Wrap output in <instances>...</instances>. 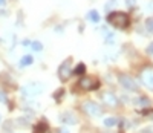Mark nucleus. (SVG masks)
Here are the masks:
<instances>
[{
    "instance_id": "f03ea898",
    "label": "nucleus",
    "mask_w": 153,
    "mask_h": 133,
    "mask_svg": "<svg viewBox=\"0 0 153 133\" xmlns=\"http://www.w3.org/2000/svg\"><path fill=\"white\" fill-rule=\"evenodd\" d=\"M81 109L87 113L89 116H101L103 110H101V106L97 104L95 101H84Z\"/></svg>"
},
{
    "instance_id": "2eb2a0df",
    "label": "nucleus",
    "mask_w": 153,
    "mask_h": 133,
    "mask_svg": "<svg viewBox=\"0 0 153 133\" xmlns=\"http://www.w3.org/2000/svg\"><path fill=\"white\" fill-rule=\"evenodd\" d=\"M116 5H118V0H109L104 8H106V11H112V9L116 8Z\"/></svg>"
},
{
    "instance_id": "c756f323",
    "label": "nucleus",
    "mask_w": 153,
    "mask_h": 133,
    "mask_svg": "<svg viewBox=\"0 0 153 133\" xmlns=\"http://www.w3.org/2000/svg\"><path fill=\"white\" fill-rule=\"evenodd\" d=\"M2 5H5V0H0V6H2Z\"/></svg>"
},
{
    "instance_id": "4468645a",
    "label": "nucleus",
    "mask_w": 153,
    "mask_h": 133,
    "mask_svg": "<svg viewBox=\"0 0 153 133\" xmlns=\"http://www.w3.org/2000/svg\"><path fill=\"white\" fill-rule=\"evenodd\" d=\"M118 124V119L116 118H106L104 119V125L106 127H114V125Z\"/></svg>"
},
{
    "instance_id": "f257e3e1",
    "label": "nucleus",
    "mask_w": 153,
    "mask_h": 133,
    "mask_svg": "<svg viewBox=\"0 0 153 133\" xmlns=\"http://www.w3.org/2000/svg\"><path fill=\"white\" fill-rule=\"evenodd\" d=\"M107 22L118 29H126L130 25V17L126 14V12L116 11V12H110L107 15Z\"/></svg>"
},
{
    "instance_id": "0eeeda50",
    "label": "nucleus",
    "mask_w": 153,
    "mask_h": 133,
    "mask_svg": "<svg viewBox=\"0 0 153 133\" xmlns=\"http://www.w3.org/2000/svg\"><path fill=\"white\" fill-rule=\"evenodd\" d=\"M72 75V70H71V60H66L64 63L60 64V68H58V77L61 81H66L69 77Z\"/></svg>"
},
{
    "instance_id": "6ab92c4d",
    "label": "nucleus",
    "mask_w": 153,
    "mask_h": 133,
    "mask_svg": "<svg viewBox=\"0 0 153 133\" xmlns=\"http://www.w3.org/2000/svg\"><path fill=\"white\" fill-rule=\"evenodd\" d=\"M64 95V89H58L55 94H54V98L57 99V101H60V99H61V96Z\"/></svg>"
},
{
    "instance_id": "9b49d317",
    "label": "nucleus",
    "mask_w": 153,
    "mask_h": 133,
    "mask_svg": "<svg viewBox=\"0 0 153 133\" xmlns=\"http://www.w3.org/2000/svg\"><path fill=\"white\" fill-rule=\"evenodd\" d=\"M86 17H87V20H90V22H94V23H98L99 18H101V17H99V14H98V11H94V9L89 11Z\"/></svg>"
},
{
    "instance_id": "bb28decb",
    "label": "nucleus",
    "mask_w": 153,
    "mask_h": 133,
    "mask_svg": "<svg viewBox=\"0 0 153 133\" xmlns=\"http://www.w3.org/2000/svg\"><path fill=\"white\" fill-rule=\"evenodd\" d=\"M58 133H69V130H68V129H60Z\"/></svg>"
},
{
    "instance_id": "4be33fe9",
    "label": "nucleus",
    "mask_w": 153,
    "mask_h": 133,
    "mask_svg": "<svg viewBox=\"0 0 153 133\" xmlns=\"http://www.w3.org/2000/svg\"><path fill=\"white\" fill-rule=\"evenodd\" d=\"M8 99H6V94L5 92H0V103H6Z\"/></svg>"
},
{
    "instance_id": "6e6552de",
    "label": "nucleus",
    "mask_w": 153,
    "mask_h": 133,
    "mask_svg": "<svg viewBox=\"0 0 153 133\" xmlns=\"http://www.w3.org/2000/svg\"><path fill=\"white\" fill-rule=\"evenodd\" d=\"M101 99H103L104 104L110 106V107H115V106L118 104V98L114 94H110V92H103V94H101Z\"/></svg>"
},
{
    "instance_id": "f8f14e48",
    "label": "nucleus",
    "mask_w": 153,
    "mask_h": 133,
    "mask_svg": "<svg viewBox=\"0 0 153 133\" xmlns=\"http://www.w3.org/2000/svg\"><path fill=\"white\" fill-rule=\"evenodd\" d=\"M32 61H34V58L31 55H25L22 60H20V66H29V64H32Z\"/></svg>"
},
{
    "instance_id": "ddd939ff",
    "label": "nucleus",
    "mask_w": 153,
    "mask_h": 133,
    "mask_svg": "<svg viewBox=\"0 0 153 133\" xmlns=\"http://www.w3.org/2000/svg\"><path fill=\"white\" fill-rule=\"evenodd\" d=\"M84 72H86V66H84L83 63H80L77 68L74 69V72H72V74H75V75H83Z\"/></svg>"
},
{
    "instance_id": "412c9836",
    "label": "nucleus",
    "mask_w": 153,
    "mask_h": 133,
    "mask_svg": "<svg viewBox=\"0 0 153 133\" xmlns=\"http://www.w3.org/2000/svg\"><path fill=\"white\" fill-rule=\"evenodd\" d=\"M136 103L138 104H142V106H149L150 104V101H149L147 98H139V99H136Z\"/></svg>"
},
{
    "instance_id": "20e7f679",
    "label": "nucleus",
    "mask_w": 153,
    "mask_h": 133,
    "mask_svg": "<svg viewBox=\"0 0 153 133\" xmlns=\"http://www.w3.org/2000/svg\"><path fill=\"white\" fill-rule=\"evenodd\" d=\"M42 92H43V86H42V84H38V83L28 84L26 87H23V89H22L23 96H28V98L35 96V95H38V94H42Z\"/></svg>"
},
{
    "instance_id": "b1692460",
    "label": "nucleus",
    "mask_w": 153,
    "mask_h": 133,
    "mask_svg": "<svg viewBox=\"0 0 153 133\" xmlns=\"http://www.w3.org/2000/svg\"><path fill=\"white\" fill-rule=\"evenodd\" d=\"M147 52H149L150 55H153V43H150V46L147 48Z\"/></svg>"
},
{
    "instance_id": "5701e85b",
    "label": "nucleus",
    "mask_w": 153,
    "mask_h": 133,
    "mask_svg": "<svg viewBox=\"0 0 153 133\" xmlns=\"http://www.w3.org/2000/svg\"><path fill=\"white\" fill-rule=\"evenodd\" d=\"M144 115H147L152 121H153V110H144Z\"/></svg>"
},
{
    "instance_id": "cd10ccee",
    "label": "nucleus",
    "mask_w": 153,
    "mask_h": 133,
    "mask_svg": "<svg viewBox=\"0 0 153 133\" xmlns=\"http://www.w3.org/2000/svg\"><path fill=\"white\" fill-rule=\"evenodd\" d=\"M23 46H31V42H29V40H25V42H23Z\"/></svg>"
},
{
    "instance_id": "7ed1b4c3",
    "label": "nucleus",
    "mask_w": 153,
    "mask_h": 133,
    "mask_svg": "<svg viewBox=\"0 0 153 133\" xmlns=\"http://www.w3.org/2000/svg\"><path fill=\"white\" fill-rule=\"evenodd\" d=\"M118 81H119V84H121L126 90H130V92H136V90H138V84H136V81H135V80L132 78V77H129V75L119 74Z\"/></svg>"
},
{
    "instance_id": "1a4fd4ad",
    "label": "nucleus",
    "mask_w": 153,
    "mask_h": 133,
    "mask_svg": "<svg viewBox=\"0 0 153 133\" xmlns=\"http://www.w3.org/2000/svg\"><path fill=\"white\" fill-rule=\"evenodd\" d=\"M60 119H61V122L64 124H69V125H74L78 122V118L75 113H72V112H64V113L60 115Z\"/></svg>"
},
{
    "instance_id": "c85d7f7f",
    "label": "nucleus",
    "mask_w": 153,
    "mask_h": 133,
    "mask_svg": "<svg viewBox=\"0 0 153 133\" xmlns=\"http://www.w3.org/2000/svg\"><path fill=\"white\" fill-rule=\"evenodd\" d=\"M135 3V0H127V5H133Z\"/></svg>"
},
{
    "instance_id": "a211bd4d",
    "label": "nucleus",
    "mask_w": 153,
    "mask_h": 133,
    "mask_svg": "<svg viewBox=\"0 0 153 133\" xmlns=\"http://www.w3.org/2000/svg\"><path fill=\"white\" fill-rule=\"evenodd\" d=\"M115 42V35L112 32H106V43H114Z\"/></svg>"
},
{
    "instance_id": "aec40b11",
    "label": "nucleus",
    "mask_w": 153,
    "mask_h": 133,
    "mask_svg": "<svg viewBox=\"0 0 153 133\" xmlns=\"http://www.w3.org/2000/svg\"><path fill=\"white\" fill-rule=\"evenodd\" d=\"M17 124L22 125V127H28V125H29V121H26L25 118H20V119H17Z\"/></svg>"
},
{
    "instance_id": "f3484780",
    "label": "nucleus",
    "mask_w": 153,
    "mask_h": 133,
    "mask_svg": "<svg viewBox=\"0 0 153 133\" xmlns=\"http://www.w3.org/2000/svg\"><path fill=\"white\" fill-rule=\"evenodd\" d=\"M145 28H147L149 32L153 34V18H147V22H145Z\"/></svg>"
},
{
    "instance_id": "39448f33",
    "label": "nucleus",
    "mask_w": 153,
    "mask_h": 133,
    "mask_svg": "<svg viewBox=\"0 0 153 133\" xmlns=\"http://www.w3.org/2000/svg\"><path fill=\"white\" fill-rule=\"evenodd\" d=\"M78 86L81 87L83 90H95L99 87V83L94 78H89V77H83L81 80L78 81Z\"/></svg>"
},
{
    "instance_id": "a878e982",
    "label": "nucleus",
    "mask_w": 153,
    "mask_h": 133,
    "mask_svg": "<svg viewBox=\"0 0 153 133\" xmlns=\"http://www.w3.org/2000/svg\"><path fill=\"white\" fill-rule=\"evenodd\" d=\"M139 133H153V129H144L142 132H139Z\"/></svg>"
},
{
    "instance_id": "393cba45",
    "label": "nucleus",
    "mask_w": 153,
    "mask_h": 133,
    "mask_svg": "<svg viewBox=\"0 0 153 133\" xmlns=\"http://www.w3.org/2000/svg\"><path fill=\"white\" fill-rule=\"evenodd\" d=\"M147 9H149L150 12H153V0H152L150 3H147Z\"/></svg>"
},
{
    "instance_id": "dca6fc26",
    "label": "nucleus",
    "mask_w": 153,
    "mask_h": 133,
    "mask_svg": "<svg viewBox=\"0 0 153 133\" xmlns=\"http://www.w3.org/2000/svg\"><path fill=\"white\" fill-rule=\"evenodd\" d=\"M31 46H32V49L37 51V52H40V51L43 49V44L40 43V42H32V43H31Z\"/></svg>"
},
{
    "instance_id": "9d476101",
    "label": "nucleus",
    "mask_w": 153,
    "mask_h": 133,
    "mask_svg": "<svg viewBox=\"0 0 153 133\" xmlns=\"http://www.w3.org/2000/svg\"><path fill=\"white\" fill-rule=\"evenodd\" d=\"M34 133H51V130H49V127H48V124H46L44 121H42V122H40L37 127H35Z\"/></svg>"
},
{
    "instance_id": "423d86ee",
    "label": "nucleus",
    "mask_w": 153,
    "mask_h": 133,
    "mask_svg": "<svg viewBox=\"0 0 153 133\" xmlns=\"http://www.w3.org/2000/svg\"><path fill=\"white\" fill-rule=\"evenodd\" d=\"M141 81L147 89L153 90V68H145L141 72Z\"/></svg>"
}]
</instances>
